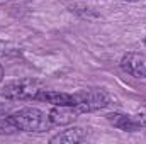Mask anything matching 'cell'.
<instances>
[{
    "label": "cell",
    "instance_id": "obj_1",
    "mask_svg": "<svg viewBox=\"0 0 146 144\" xmlns=\"http://www.w3.org/2000/svg\"><path fill=\"white\" fill-rule=\"evenodd\" d=\"M12 120L15 122L17 129L22 132H34L41 134L53 127V122L49 119V114L42 112L36 107H26L12 114Z\"/></svg>",
    "mask_w": 146,
    "mask_h": 144
},
{
    "label": "cell",
    "instance_id": "obj_2",
    "mask_svg": "<svg viewBox=\"0 0 146 144\" xmlns=\"http://www.w3.org/2000/svg\"><path fill=\"white\" fill-rule=\"evenodd\" d=\"M73 95H75V107L80 114L97 112V110L114 105V102H115V98L109 92H106L102 88H87V90H80Z\"/></svg>",
    "mask_w": 146,
    "mask_h": 144
},
{
    "label": "cell",
    "instance_id": "obj_3",
    "mask_svg": "<svg viewBox=\"0 0 146 144\" xmlns=\"http://www.w3.org/2000/svg\"><path fill=\"white\" fill-rule=\"evenodd\" d=\"M46 88L41 85L37 80L33 78H21V80H12L3 85L2 95L10 100H37V95L41 90Z\"/></svg>",
    "mask_w": 146,
    "mask_h": 144
},
{
    "label": "cell",
    "instance_id": "obj_4",
    "mask_svg": "<svg viewBox=\"0 0 146 144\" xmlns=\"http://www.w3.org/2000/svg\"><path fill=\"white\" fill-rule=\"evenodd\" d=\"M119 66L134 78H146V56L141 53H126L121 58Z\"/></svg>",
    "mask_w": 146,
    "mask_h": 144
},
{
    "label": "cell",
    "instance_id": "obj_5",
    "mask_svg": "<svg viewBox=\"0 0 146 144\" xmlns=\"http://www.w3.org/2000/svg\"><path fill=\"white\" fill-rule=\"evenodd\" d=\"M80 112L76 110L75 105H54L53 110L49 112V119L53 126H68L76 120Z\"/></svg>",
    "mask_w": 146,
    "mask_h": 144
},
{
    "label": "cell",
    "instance_id": "obj_6",
    "mask_svg": "<svg viewBox=\"0 0 146 144\" xmlns=\"http://www.w3.org/2000/svg\"><path fill=\"white\" fill-rule=\"evenodd\" d=\"M39 102H46L51 105H75V95L65 93V92H56L49 88H42L41 93L37 95Z\"/></svg>",
    "mask_w": 146,
    "mask_h": 144
},
{
    "label": "cell",
    "instance_id": "obj_7",
    "mask_svg": "<svg viewBox=\"0 0 146 144\" xmlns=\"http://www.w3.org/2000/svg\"><path fill=\"white\" fill-rule=\"evenodd\" d=\"M85 137H87V131L83 127L73 126V127H68V129L58 132L56 136H53L49 139V143L51 144H78L82 143Z\"/></svg>",
    "mask_w": 146,
    "mask_h": 144
},
{
    "label": "cell",
    "instance_id": "obj_8",
    "mask_svg": "<svg viewBox=\"0 0 146 144\" xmlns=\"http://www.w3.org/2000/svg\"><path fill=\"white\" fill-rule=\"evenodd\" d=\"M107 120H109L110 126H114L115 129L119 131H124V132H136L141 129V126L136 122L134 115H126V114H121V112H112L107 115Z\"/></svg>",
    "mask_w": 146,
    "mask_h": 144
},
{
    "label": "cell",
    "instance_id": "obj_9",
    "mask_svg": "<svg viewBox=\"0 0 146 144\" xmlns=\"http://www.w3.org/2000/svg\"><path fill=\"white\" fill-rule=\"evenodd\" d=\"M19 129L12 120V115H5L3 110H0V134H14Z\"/></svg>",
    "mask_w": 146,
    "mask_h": 144
},
{
    "label": "cell",
    "instance_id": "obj_10",
    "mask_svg": "<svg viewBox=\"0 0 146 144\" xmlns=\"http://www.w3.org/2000/svg\"><path fill=\"white\" fill-rule=\"evenodd\" d=\"M19 54V48L9 41H0V58H10Z\"/></svg>",
    "mask_w": 146,
    "mask_h": 144
},
{
    "label": "cell",
    "instance_id": "obj_11",
    "mask_svg": "<svg viewBox=\"0 0 146 144\" xmlns=\"http://www.w3.org/2000/svg\"><path fill=\"white\" fill-rule=\"evenodd\" d=\"M134 119H136V122H138L141 127H146V105L141 107L136 114H134Z\"/></svg>",
    "mask_w": 146,
    "mask_h": 144
},
{
    "label": "cell",
    "instance_id": "obj_12",
    "mask_svg": "<svg viewBox=\"0 0 146 144\" xmlns=\"http://www.w3.org/2000/svg\"><path fill=\"white\" fill-rule=\"evenodd\" d=\"M2 80H3V68L0 66V81H2Z\"/></svg>",
    "mask_w": 146,
    "mask_h": 144
},
{
    "label": "cell",
    "instance_id": "obj_13",
    "mask_svg": "<svg viewBox=\"0 0 146 144\" xmlns=\"http://www.w3.org/2000/svg\"><path fill=\"white\" fill-rule=\"evenodd\" d=\"M124 2H138V0H124Z\"/></svg>",
    "mask_w": 146,
    "mask_h": 144
},
{
    "label": "cell",
    "instance_id": "obj_14",
    "mask_svg": "<svg viewBox=\"0 0 146 144\" xmlns=\"http://www.w3.org/2000/svg\"><path fill=\"white\" fill-rule=\"evenodd\" d=\"M145 46H146V37H145Z\"/></svg>",
    "mask_w": 146,
    "mask_h": 144
},
{
    "label": "cell",
    "instance_id": "obj_15",
    "mask_svg": "<svg viewBox=\"0 0 146 144\" xmlns=\"http://www.w3.org/2000/svg\"><path fill=\"white\" fill-rule=\"evenodd\" d=\"M0 110H3V108H2V105H0Z\"/></svg>",
    "mask_w": 146,
    "mask_h": 144
}]
</instances>
